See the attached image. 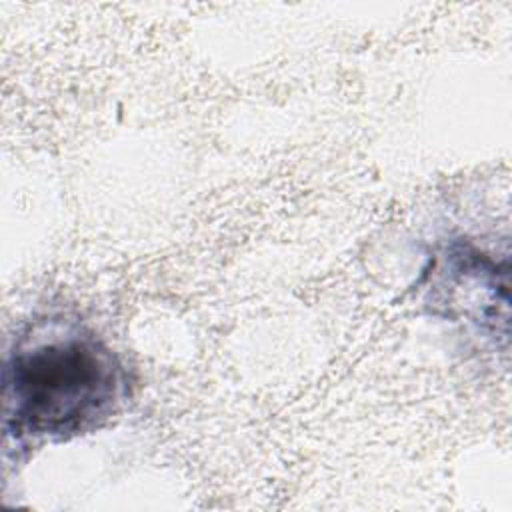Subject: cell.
Wrapping results in <instances>:
<instances>
[{"mask_svg":"<svg viewBox=\"0 0 512 512\" xmlns=\"http://www.w3.org/2000/svg\"><path fill=\"white\" fill-rule=\"evenodd\" d=\"M126 390V368L92 330L64 318L40 320L6 354V442L30 448L88 434L118 410Z\"/></svg>","mask_w":512,"mask_h":512,"instance_id":"obj_1","label":"cell"},{"mask_svg":"<svg viewBox=\"0 0 512 512\" xmlns=\"http://www.w3.org/2000/svg\"><path fill=\"white\" fill-rule=\"evenodd\" d=\"M430 300L454 322H470L496 334V322L508 324V262L468 240H452L432 262Z\"/></svg>","mask_w":512,"mask_h":512,"instance_id":"obj_2","label":"cell"}]
</instances>
